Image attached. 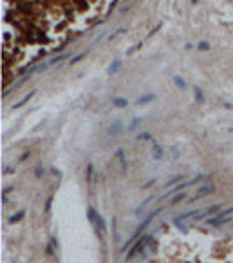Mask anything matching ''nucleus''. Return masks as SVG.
<instances>
[{"label": "nucleus", "mask_w": 233, "mask_h": 263, "mask_svg": "<svg viewBox=\"0 0 233 263\" xmlns=\"http://www.w3.org/2000/svg\"><path fill=\"white\" fill-rule=\"evenodd\" d=\"M230 223H233V207H223L217 214L207 219V225L216 226V228H223Z\"/></svg>", "instance_id": "obj_1"}]
</instances>
